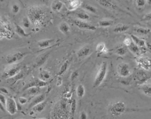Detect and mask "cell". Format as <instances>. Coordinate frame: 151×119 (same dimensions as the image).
I'll return each instance as SVG.
<instances>
[{
	"mask_svg": "<svg viewBox=\"0 0 151 119\" xmlns=\"http://www.w3.org/2000/svg\"><path fill=\"white\" fill-rule=\"evenodd\" d=\"M132 42V40L131 39H130L129 38H125V39L123 41V43L125 45V46H126L127 47H128L131 44Z\"/></svg>",
	"mask_w": 151,
	"mask_h": 119,
	"instance_id": "60d3db41",
	"label": "cell"
},
{
	"mask_svg": "<svg viewBox=\"0 0 151 119\" xmlns=\"http://www.w3.org/2000/svg\"><path fill=\"white\" fill-rule=\"evenodd\" d=\"M63 7V3L60 0H54L51 4V10L55 13H58L62 9Z\"/></svg>",
	"mask_w": 151,
	"mask_h": 119,
	"instance_id": "5bb4252c",
	"label": "cell"
},
{
	"mask_svg": "<svg viewBox=\"0 0 151 119\" xmlns=\"http://www.w3.org/2000/svg\"><path fill=\"white\" fill-rule=\"evenodd\" d=\"M27 17L34 27L36 28H40L44 23L46 14L41 7L33 6L28 9Z\"/></svg>",
	"mask_w": 151,
	"mask_h": 119,
	"instance_id": "6da1fadb",
	"label": "cell"
},
{
	"mask_svg": "<svg viewBox=\"0 0 151 119\" xmlns=\"http://www.w3.org/2000/svg\"><path fill=\"white\" fill-rule=\"evenodd\" d=\"M138 62L140 66L146 70H148L151 67V60L147 57H140L138 59Z\"/></svg>",
	"mask_w": 151,
	"mask_h": 119,
	"instance_id": "7c38bea8",
	"label": "cell"
},
{
	"mask_svg": "<svg viewBox=\"0 0 151 119\" xmlns=\"http://www.w3.org/2000/svg\"><path fill=\"white\" fill-rule=\"evenodd\" d=\"M107 63L106 61H104L100 66V68L98 71L95 77L94 82V87H98L102 84L106 77L107 72Z\"/></svg>",
	"mask_w": 151,
	"mask_h": 119,
	"instance_id": "7a4b0ae2",
	"label": "cell"
},
{
	"mask_svg": "<svg viewBox=\"0 0 151 119\" xmlns=\"http://www.w3.org/2000/svg\"><path fill=\"white\" fill-rule=\"evenodd\" d=\"M40 87H32L28 89H27V94L28 95H37L40 91Z\"/></svg>",
	"mask_w": 151,
	"mask_h": 119,
	"instance_id": "f1b7e54d",
	"label": "cell"
},
{
	"mask_svg": "<svg viewBox=\"0 0 151 119\" xmlns=\"http://www.w3.org/2000/svg\"><path fill=\"white\" fill-rule=\"evenodd\" d=\"M4 107L5 106L1 104V110L3 111H5V108Z\"/></svg>",
	"mask_w": 151,
	"mask_h": 119,
	"instance_id": "c3c4849f",
	"label": "cell"
},
{
	"mask_svg": "<svg viewBox=\"0 0 151 119\" xmlns=\"http://www.w3.org/2000/svg\"><path fill=\"white\" fill-rule=\"evenodd\" d=\"M128 49L130 51L132 52L133 54L138 55L140 53V49L139 47L137 46L136 44H135L132 41V43L128 47Z\"/></svg>",
	"mask_w": 151,
	"mask_h": 119,
	"instance_id": "484cf974",
	"label": "cell"
},
{
	"mask_svg": "<svg viewBox=\"0 0 151 119\" xmlns=\"http://www.w3.org/2000/svg\"><path fill=\"white\" fill-rule=\"evenodd\" d=\"M145 1L148 5H151V0H145Z\"/></svg>",
	"mask_w": 151,
	"mask_h": 119,
	"instance_id": "681fc988",
	"label": "cell"
},
{
	"mask_svg": "<svg viewBox=\"0 0 151 119\" xmlns=\"http://www.w3.org/2000/svg\"><path fill=\"white\" fill-rule=\"evenodd\" d=\"M76 17L79 20L82 21H88L90 19L89 15L85 12L79 11L76 13Z\"/></svg>",
	"mask_w": 151,
	"mask_h": 119,
	"instance_id": "d4e9b609",
	"label": "cell"
},
{
	"mask_svg": "<svg viewBox=\"0 0 151 119\" xmlns=\"http://www.w3.org/2000/svg\"><path fill=\"white\" fill-rule=\"evenodd\" d=\"M96 50L98 53H107L109 52L108 49L107 47L106 44L103 42H101L97 45Z\"/></svg>",
	"mask_w": 151,
	"mask_h": 119,
	"instance_id": "ffe728a7",
	"label": "cell"
},
{
	"mask_svg": "<svg viewBox=\"0 0 151 119\" xmlns=\"http://www.w3.org/2000/svg\"><path fill=\"white\" fill-rule=\"evenodd\" d=\"M81 5L80 0H70L68 8L70 11H73L79 8Z\"/></svg>",
	"mask_w": 151,
	"mask_h": 119,
	"instance_id": "d6986e66",
	"label": "cell"
},
{
	"mask_svg": "<svg viewBox=\"0 0 151 119\" xmlns=\"http://www.w3.org/2000/svg\"><path fill=\"white\" fill-rule=\"evenodd\" d=\"M76 99H73L72 100L71 104H70L71 111L73 116H74L75 114V112H76Z\"/></svg>",
	"mask_w": 151,
	"mask_h": 119,
	"instance_id": "d590c367",
	"label": "cell"
},
{
	"mask_svg": "<svg viewBox=\"0 0 151 119\" xmlns=\"http://www.w3.org/2000/svg\"><path fill=\"white\" fill-rule=\"evenodd\" d=\"M131 39L132 40L133 42L136 44L137 46H138L139 47H144L146 45V42L145 40L142 39H140V38H139L136 35H131Z\"/></svg>",
	"mask_w": 151,
	"mask_h": 119,
	"instance_id": "ac0fdd59",
	"label": "cell"
},
{
	"mask_svg": "<svg viewBox=\"0 0 151 119\" xmlns=\"http://www.w3.org/2000/svg\"><path fill=\"white\" fill-rule=\"evenodd\" d=\"M46 96L44 94H41L36 97L35 98L33 99V101L31 102V103L29 105V108H32L34 106H36L38 104L44 101L45 99Z\"/></svg>",
	"mask_w": 151,
	"mask_h": 119,
	"instance_id": "e0dca14e",
	"label": "cell"
},
{
	"mask_svg": "<svg viewBox=\"0 0 151 119\" xmlns=\"http://www.w3.org/2000/svg\"><path fill=\"white\" fill-rule=\"evenodd\" d=\"M84 8L86 11L92 13H97V9L91 5L86 4L84 6Z\"/></svg>",
	"mask_w": 151,
	"mask_h": 119,
	"instance_id": "e575fe53",
	"label": "cell"
},
{
	"mask_svg": "<svg viewBox=\"0 0 151 119\" xmlns=\"http://www.w3.org/2000/svg\"><path fill=\"white\" fill-rule=\"evenodd\" d=\"M91 53V48L89 46H85L80 49L77 52V55L79 57H86Z\"/></svg>",
	"mask_w": 151,
	"mask_h": 119,
	"instance_id": "4fadbf2b",
	"label": "cell"
},
{
	"mask_svg": "<svg viewBox=\"0 0 151 119\" xmlns=\"http://www.w3.org/2000/svg\"><path fill=\"white\" fill-rule=\"evenodd\" d=\"M62 79L61 78H59V79H58V81H57V83H56V85H57V86H60L62 85Z\"/></svg>",
	"mask_w": 151,
	"mask_h": 119,
	"instance_id": "7dc6e473",
	"label": "cell"
},
{
	"mask_svg": "<svg viewBox=\"0 0 151 119\" xmlns=\"http://www.w3.org/2000/svg\"><path fill=\"white\" fill-rule=\"evenodd\" d=\"M25 54L22 52L18 51L13 53L8 54L6 56L5 60L6 62L9 64L12 65L17 64L19 61L22 60L24 57Z\"/></svg>",
	"mask_w": 151,
	"mask_h": 119,
	"instance_id": "8992f818",
	"label": "cell"
},
{
	"mask_svg": "<svg viewBox=\"0 0 151 119\" xmlns=\"http://www.w3.org/2000/svg\"><path fill=\"white\" fill-rule=\"evenodd\" d=\"M0 90H1V93H2L3 94H8V93H9L7 89H6L5 87H1Z\"/></svg>",
	"mask_w": 151,
	"mask_h": 119,
	"instance_id": "bcb514c9",
	"label": "cell"
},
{
	"mask_svg": "<svg viewBox=\"0 0 151 119\" xmlns=\"http://www.w3.org/2000/svg\"><path fill=\"white\" fill-rule=\"evenodd\" d=\"M59 31L64 35L68 34L70 31V27L69 25L65 22H62L59 26Z\"/></svg>",
	"mask_w": 151,
	"mask_h": 119,
	"instance_id": "7402d4cb",
	"label": "cell"
},
{
	"mask_svg": "<svg viewBox=\"0 0 151 119\" xmlns=\"http://www.w3.org/2000/svg\"><path fill=\"white\" fill-rule=\"evenodd\" d=\"M69 61L68 60H67L63 64H62V65L60 67V69H59L58 73V75H59V76H61V75L63 74L67 71V69L68 68V65H69Z\"/></svg>",
	"mask_w": 151,
	"mask_h": 119,
	"instance_id": "836d02e7",
	"label": "cell"
},
{
	"mask_svg": "<svg viewBox=\"0 0 151 119\" xmlns=\"http://www.w3.org/2000/svg\"><path fill=\"white\" fill-rule=\"evenodd\" d=\"M74 23L76 26L78 28L83 30L94 31L96 30L97 27L93 25L90 23L86 22L85 21H81L79 19L74 21Z\"/></svg>",
	"mask_w": 151,
	"mask_h": 119,
	"instance_id": "9c48e42d",
	"label": "cell"
},
{
	"mask_svg": "<svg viewBox=\"0 0 151 119\" xmlns=\"http://www.w3.org/2000/svg\"><path fill=\"white\" fill-rule=\"evenodd\" d=\"M129 29V26L128 25L123 23H119L114 27L113 31L116 33H122L126 32Z\"/></svg>",
	"mask_w": 151,
	"mask_h": 119,
	"instance_id": "9a60e30c",
	"label": "cell"
},
{
	"mask_svg": "<svg viewBox=\"0 0 151 119\" xmlns=\"http://www.w3.org/2000/svg\"><path fill=\"white\" fill-rule=\"evenodd\" d=\"M44 119V118H40V119Z\"/></svg>",
	"mask_w": 151,
	"mask_h": 119,
	"instance_id": "f907efd6",
	"label": "cell"
},
{
	"mask_svg": "<svg viewBox=\"0 0 151 119\" xmlns=\"http://www.w3.org/2000/svg\"><path fill=\"white\" fill-rule=\"evenodd\" d=\"M67 104L64 101L59 102L55 108L54 116L55 119H66L67 116Z\"/></svg>",
	"mask_w": 151,
	"mask_h": 119,
	"instance_id": "277c9868",
	"label": "cell"
},
{
	"mask_svg": "<svg viewBox=\"0 0 151 119\" xmlns=\"http://www.w3.org/2000/svg\"><path fill=\"white\" fill-rule=\"evenodd\" d=\"M49 54H44L43 55L41 56L37 59V60L36 61V66H40L42 65L46 60L49 57Z\"/></svg>",
	"mask_w": 151,
	"mask_h": 119,
	"instance_id": "d6a6232c",
	"label": "cell"
},
{
	"mask_svg": "<svg viewBox=\"0 0 151 119\" xmlns=\"http://www.w3.org/2000/svg\"><path fill=\"white\" fill-rule=\"evenodd\" d=\"M117 72L119 76L122 77H127L131 74L129 64L122 62L118 64L117 67Z\"/></svg>",
	"mask_w": 151,
	"mask_h": 119,
	"instance_id": "52a82bcc",
	"label": "cell"
},
{
	"mask_svg": "<svg viewBox=\"0 0 151 119\" xmlns=\"http://www.w3.org/2000/svg\"><path fill=\"white\" fill-rule=\"evenodd\" d=\"M5 108L10 114L12 115L15 114L17 113L18 108L14 99L10 97L7 98Z\"/></svg>",
	"mask_w": 151,
	"mask_h": 119,
	"instance_id": "ba28073f",
	"label": "cell"
},
{
	"mask_svg": "<svg viewBox=\"0 0 151 119\" xmlns=\"http://www.w3.org/2000/svg\"><path fill=\"white\" fill-rule=\"evenodd\" d=\"M80 119H87V115L85 112L82 111L81 112Z\"/></svg>",
	"mask_w": 151,
	"mask_h": 119,
	"instance_id": "f6af8a7d",
	"label": "cell"
},
{
	"mask_svg": "<svg viewBox=\"0 0 151 119\" xmlns=\"http://www.w3.org/2000/svg\"><path fill=\"white\" fill-rule=\"evenodd\" d=\"M6 102H7V98H5L3 94H0V102L1 104L5 107L6 106Z\"/></svg>",
	"mask_w": 151,
	"mask_h": 119,
	"instance_id": "ab89813d",
	"label": "cell"
},
{
	"mask_svg": "<svg viewBox=\"0 0 151 119\" xmlns=\"http://www.w3.org/2000/svg\"><path fill=\"white\" fill-rule=\"evenodd\" d=\"M128 48L125 47H120L117 48L115 51L116 54L119 56H124L127 52Z\"/></svg>",
	"mask_w": 151,
	"mask_h": 119,
	"instance_id": "4dcf8cb0",
	"label": "cell"
},
{
	"mask_svg": "<svg viewBox=\"0 0 151 119\" xmlns=\"http://www.w3.org/2000/svg\"><path fill=\"white\" fill-rule=\"evenodd\" d=\"M47 85H48V82L42 80L40 78L34 79L27 84L24 87L23 90H26L27 89L32 87H37L41 88V87H44Z\"/></svg>",
	"mask_w": 151,
	"mask_h": 119,
	"instance_id": "30bf717a",
	"label": "cell"
},
{
	"mask_svg": "<svg viewBox=\"0 0 151 119\" xmlns=\"http://www.w3.org/2000/svg\"><path fill=\"white\" fill-rule=\"evenodd\" d=\"M114 22L111 19H103L98 22V25L101 27L106 28L110 27L113 25Z\"/></svg>",
	"mask_w": 151,
	"mask_h": 119,
	"instance_id": "cb8c5ba5",
	"label": "cell"
},
{
	"mask_svg": "<svg viewBox=\"0 0 151 119\" xmlns=\"http://www.w3.org/2000/svg\"><path fill=\"white\" fill-rule=\"evenodd\" d=\"M11 10H12V12L13 13L17 14L20 11V6L18 4H13L12 5Z\"/></svg>",
	"mask_w": 151,
	"mask_h": 119,
	"instance_id": "f35d334b",
	"label": "cell"
},
{
	"mask_svg": "<svg viewBox=\"0 0 151 119\" xmlns=\"http://www.w3.org/2000/svg\"><path fill=\"white\" fill-rule=\"evenodd\" d=\"M20 72V67L16 64H12L5 69L2 74L4 78H9L14 77Z\"/></svg>",
	"mask_w": 151,
	"mask_h": 119,
	"instance_id": "5b68a950",
	"label": "cell"
},
{
	"mask_svg": "<svg viewBox=\"0 0 151 119\" xmlns=\"http://www.w3.org/2000/svg\"><path fill=\"white\" fill-rule=\"evenodd\" d=\"M134 31L140 35H147L151 32V30L149 28L139 27L135 28Z\"/></svg>",
	"mask_w": 151,
	"mask_h": 119,
	"instance_id": "44dd1931",
	"label": "cell"
},
{
	"mask_svg": "<svg viewBox=\"0 0 151 119\" xmlns=\"http://www.w3.org/2000/svg\"><path fill=\"white\" fill-rule=\"evenodd\" d=\"M22 24L24 27H25V28H28L30 27L32 23L28 17H26L23 19Z\"/></svg>",
	"mask_w": 151,
	"mask_h": 119,
	"instance_id": "8d00e7d4",
	"label": "cell"
},
{
	"mask_svg": "<svg viewBox=\"0 0 151 119\" xmlns=\"http://www.w3.org/2000/svg\"><path fill=\"white\" fill-rule=\"evenodd\" d=\"M142 20L144 21H151V12L145 15L143 17Z\"/></svg>",
	"mask_w": 151,
	"mask_h": 119,
	"instance_id": "7bdbcfd3",
	"label": "cell"
},
{
	"mask_svg": "<svg viewBox=\"0 0 151 119\" xmlns=\"http://www.w3.org/2000/svg\"><path fill=\"white\" fill-rule=\"evenodd\" d=\"M51 78L50 73L46 70H42L40 73V79L44 81L47 82Z\"/></svg>",
	"mask_w": 151,
	"mask_h": 119,
	"instance_id": "83f0119b",
	"label": "cell"
},
{
	"mask_svg": "<svg viewBox=\"0 0 151 119\" xmlns=\"http://www.w3.org/2000/svg\"><path fill=\"white\" fill-rule=\"evenodd\" d=\"M79 76V72H78V71H75V72H73L71 74V80L72 81L76 79Z\"/></svg>",
	"mask_w": 151,
	"mask_h": 119,
	"instance_id": "ee69618b",
	"label": "cell"
},
{
	"mask_svg": "<svg viewBox=\"0 0 151 119\" xmlns=\"http://www.w3.org/2000/svg\"><path fill=\"white\" fill-rule=\"evenodd\" d=\"M85 94V89L82 84H80L77 87L76 94L78 97L82 98Z\"/></svg>",
	"mask_w": 151,
	"mask_h": 119,
	"instance_id": "f546056e",
	"label": "cell"
},
{
	"mask_svg": "<svg viewBox=\"0 0 151 119\" xmlns=\"http://www.w3.org/2000/svg\"><path fill=\"white\" fill-rule=\"evenodd\" d=\"M18 102L20 105H24L27 103L28 99L24 97H20L18 98Z\"/></svg>",
	"mask_w": 151,
	"mask_h": 119,
	"instance_id": "b9f144b4",
	"label": "cell"
},
{
	"mask_svg": "<svg viewBox=\"0 0 151 119\" xmlns=\"http://www.w3.org/2000/svg\"><path fill=\"white\" fill-rule=\"evenodd\" d=\"M142 90L145 95L151 96V84H144L142 87Z\"/></svg>",
	"mask_w": 151,
	"mask_h": 119,
	"instance_id": "1f68e13d",
	"label": "cell"
},
{
	"mask_svg": "<svg viewBox=\"0 0 151 119\" xmlns=\"http://www.w3.org/2000/svg\"><path fill=\"white\" fill-rule=\"evenodd\" d=\"M54 39H45L41 40L38 42V45L39 47L41 49L47 48L51 45L53 43Z\"/></svg>",
	"mask_w": 151,
	"mask_h": 119,
	"instance_id": "2e32d148",
	"label": "cell"
},
{
	"mask_svg": "<svg viewBox=\"0 0 151 119\" xmlns=\"http://www.w3.org/2000/svg\"><path fill=\"white\" fill-rule=\"evenodd\" d=\"M126 105L122 102H116L109 107V111L113 116H120L126 111Z\"/></svg>",
	"mask_w": 151,
	"mask_h": 119,
	"instance_id": "3957f363",
	"label": "cell"
},
{
	"mask_svg": "<svg viewBox=\"0 0 151 119\" xmlns=\"http://www.w3.org/2000/svg\"><path fill=\"white\" fill-rule=\"evenodd\" d=\"M15 32L19 36L22 37H27L29 35V34L25 32L24 29L22 27L17 24L15 25Z\"/></svg>",
	"mask_w": 151,
	"mask_h": 119,
	"instance_id": "603a6c76",
	"label": "cell"
},
{
	"mask_svg": "<svg viewBox=\"0 0 151 119\" xmlns=\"http://www.w3.org/2000/svg\"><path fill=\"white\" fill-rule=\"evenodd\" d=\"M46 106V102H44L38 104L32 108V110L36 112H41L44 110Z\"/></svg>",
	"mask_w": 151,
	"mask_h": 119,
	"instance_id": "4316f807",
	"label": "cell"
},
{
	"mask_svg": "<svg viewBox=\"0 0 151 119\" xmlns=\"http://www.w3.org/2000/svg\"><path fill=\"white\" fill-rule=\"evenodd\" d=\"M134 2L136 6L139 9L144 8L146 3L145 0H134Z\"/></svg>",
	"mask_w": 151,
	"mask_h": 119,
	"instance_id": "74e56055",
	"label": "cell"
},
{
	"mask_svg": "<svg viewBox=\"0 0 151 119\" xmlns=\"http://www.w3.org/2000/svg\"><path fill=\"white\" fill-rule=\"evenodd\" d=\"M96 1L102 7L116 9L117 6L113 3V0H96Z\"/></svg>",
	"mask_w": 151,
	"mask_h": 119,
	"instance_id": "8fae6325",
	"label": "cell"
}]
</instances>
